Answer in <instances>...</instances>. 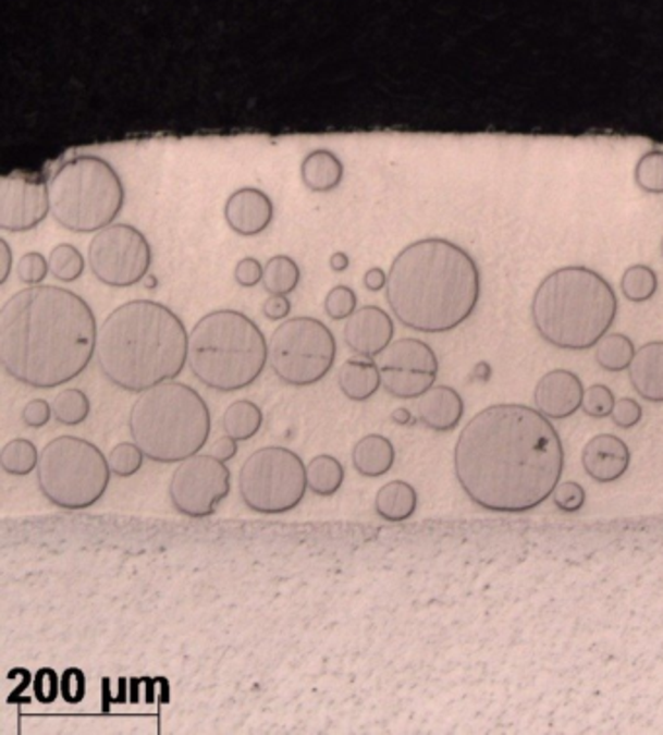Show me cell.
I'll return each instance as SVG.
<instances>
[{
    "label": "cell",
    "mask_w": 663,
    "mask_h": 735,
    "mask_svg": "<svg viewBox=\"0 0 663 735\" xmlns=\"http://www.w3.org/2000/svg\"><path fill=\"white\" fill-rule=\"evenodd\" d=\"M564 445L536 407L499 403L465 425L454 471L467 499L494 514H526L553 497L563 479Z\"/></svg>",
    "instance_id": "obj_1"
},
{
    "label": "cell",
    "mask_w": 663,
    "mask_h": 735,
    "mask_svg": "<svg viewBox=\"0 0 663 735\" xmlns=\"http://www.w3.org/2000/svg\"><path fill=\"white\" fill-rule=\"evenodd\" d=\"M98 329L90 304L76 292L28 286L0 308V364L34 390L61 388L90 366Z\"/></svg>",
    "instance_id": "obj_2"
},
{
    "label": "cell",
    "mask_w": 663,
    "mask_h": 735,
    "mask_svg": "<svg viewBox=\"0 0 663 735\" xmlns=\"http://www.w3.org/2000/svg\"><path fill=\"white\" fill-rule=\"evenodd\" d=\"M385 298L401 326L438 335L471 319L481 299V271L472 255L444 237L405 245L388 272Z\"/></svg>",
    "instance_id": "obj_3"
},
{
    "label": "cell",
    "mask_w": 663,
    "mask_h": 735,
    "mask_svg": "<svg viewBox=\"0 0 663 735\" xmlns=\"http://www.w3.org/2000/svg\"><path fill=\"white\" fill-rule=\"evenodd\" d=\"M189 333L182 318L155 299H131L98 329L96 360L119 390L143 393L183 372Z\"/></svg>",
    "instance_id": "obj_4"
},
{
    "label": "cell",
    "mask_w": 663,
    "mask_h": 735,
    "mask_svg": "<svg viewBox=\"0 0 663 735\" xmlns=\"http://www.w3.org/2000/svg\"><path fill=\"white\" fill-rule=\"evenodd\" d=\"M618 298L607 279L584 265L549 272L531 298L539 336L561 351H590L615 323Z\"/></svg>",
    "instance_id": "obj_5"
},
{
    "label": "cell",
    "mask_w": 663,
    "mask_h": 735,
    "mask_svg": "<svg viewBox=\"0 0 663 735\" xmlns=\"http://www.w3.org/2000/svg\"><path fill=\"white\" fill-rule=\"evenodd\" d=\"M187 364L193 376L209 390H246L269 364V341L246 314L217 309L193 327Z\"/></svg>",
    "instance_id": "obj_6"
},
{
    "label": "cell",
    "mask_w": 663,
    "mask_h": 735,
    "mask_svg": "<svg viewBox=\"0 0 663 735\" xmlns=\"http://www.w3.org/2000/svg\"><path fill=\"white\" fill-rule=\"evenodd\" d=\"M210 428L207 401L175 380L143 391L128 415L133 442L156 463H182L199 454Z\"/></svg>",
    "instance_id": "obj_7"
},
{
    "label": "cell",
    "mask_w": 663,
    "mask_h": 735,
    "mask_svg": "<svg viewBox=\"0 0 663 735\" xmlns=\"http://www.w3.org/2000/svg\"><path fill=\"white\" fill-rule=\"evenodd\" d=\"M49 199L59 226L74 234H96L115 222L127 193L108 160L78 155L64 160L51 175Z\"/></svg>",
    "instance_id": "obj_8"
},
{
    "label": "cell",
    "mask_w": 663,
    "mask_h": 735,
    "mask_svg": "<svg viewBox=\"0 0 663 735\" xmlns=\"http://www.w3.org/2000/svg\"><path fill=\"white\" fill-rule=\"evenodd\" d=\"M36 473L41 494L63 510L94 506L113 475L100 448L78 436H59L46 444Z\"/></svg>",
    "instance_id": "obj_9"
},
{
    "label": "cell",
    "mask_w": 663,
    "mask_h": 735,
    "mask_svg": "<svg viewBox=\"0 0 663 735\" xmlns=\"http://www.w3.org/2000/svg\"><path fill=\"white\" fill-rule=\"evenodd\" d=\"M237 485L244 504L255 514H286L306 497L308 471L296 452L267 445L247 457Z\"/></svg>",
    "instance_id": "obj_10"
},
{
    "label": "cell",
    "mask_w": 663,
    "mask_h": 735,
    "mask_svg": "<svg viewBox=\"0 0 663 735\" xmlns=\"http://www.w3.org/2000/svg\"><path fill=\"white\" fill-rule=\"evenodd\" d=\"M335 358V335L316 318L286 319L269 339V366L286 385L318 383L331 372Z\"/></svg>",
    "instance_id": "obj_11"
},
{
    "label": "cell",
    "mask_w": 663,
    "mask_h": 735,
    "mask_svg": "<svg viewBox=\"0 0 663 735\" xmlns=\"http://www.w3.org/2000/svg\"><path fill=\"white\" fill-rule=\"evenodd\" d=\"M88 265L101 284L128 289L150 271L152 247L138 228L119 222L94 234L88 245Z\"/></svg>",
    "instance_id": "obj_12"
},
{
    "label": "cell",
    "mask_w": 663,
    "mask_h": 735,
    "mask_svg": "<svg viewBox=\"0 0 663 735\" xmlns=\"http://www.w3.org/2000/svg\"><path fill=\"white\" fill-rule=\"evenodd\" d=\"M230 494V469L212 454H197L175 467L170 481L173 509L187 517L214 514Z\"/></svg>",
    "instance_id": "obj_13"
},
{
    "label": "cell",
    "mask_w": 663,
    "mask_h": 735,
    "mask_svg": "<svg viewBox=\"0 0 663 735\" xmlns=\"http://www.w3.org/2000/svg\"><path fill=\"white\" fill-rule=\"evenodd\" d=\"M382 388L397 400H418L437 385L440 363L434 348L413 336L393 341L380 356Z\"/></svg>",
    "instance_id": "obj_14"
},
{
    "label": "cell",
    "mask_w": 663,
    "mask_h": 735,
    "mask_svg": "<svg viewBox=\"0 0 663 735\" xmlns=\"http://www.w3.org/2000/svg\"><path fill=\"white\" fill-rule=\"evenodd\" d=\"M51 212L49 182L44 172H12L0 182V230L29 232Z\"/></svg>",
    "instance_id": "obj_15"
},
{
    "label": "cell",
    "mask_w": 663,
    "mask_h": 735,
    "mask_svg": "<svg viewBox=\"0 0 663 735\" xmlns=\"http://www.w3.org/2000/svg\"><path fill=\"white\" fill-rule=\"evenodd\" d=\"M395 326L388 311L380 306L356 309L343 327L345 345L360 358H378L393 343Z\"/></svg>",
    "instance_id": "obj_16"
},
{
    "label": "cell",
    "mask_w": 663,
    "mask_h": 735,
    "mask_svg": "<svg viewBox=\"0 0 663 735\" xmlns=\"http://www.w3.org/2000/svg\"><path fill=\"white\" fill-rule=\"evenodd\" d=\"M584 393V383L576 373L556 368L537 381L533 401L537 411L547 418L564 420L580 411Z\"/></svg>",
    "instance_id": "obj_17"
},
{
    "label": "cell",
    "mask_w": 663,
    "mask_h": 735,
    "mask_svg": "<svg viewBox=\"0 0 663 735\" xmlns=\"http://www.w3.org/2000/svg\"><path fill=\"white\" fill-rule=\"evenodd\" d=\"M224 218L237 236H259L273 222V200L263 189L240 187L224 203Z\"/></svg>",
    "instance_id": "obj_18"
},
{
    "label": "cell",
    "mask_w": 663,
    "mask_h": 735,
    "mask_svg": "<svg viewBox=\"0 0 663 735\" xmlns=\"http://www.w3.org/2000/svg\"><path fill=\"white\" fill-rule=\"evenodd\" d=\"M630 448L615 434H598L581 450V467L591 481L600 485L617 482L630 467Z\"/></svg>",
    "instance_id": "obj_19"
},
{
    "label": "cell",
    "mask_w": 663,
    "mask_h": 735,
    "mask_svg": "<svg viewBox=\"0 0 663 735\" xmlns=\"http://www.w3.org/2000/svg\"><path fill=\"white\" fill-rule=\"evenodd\" d=\"M415 401L418 420L434 432H452L464 418V397L450 385H434Z\"/></svg>",
    "instance_id": "obj_20"
},
{
    "label": "cell",
    "mask_w": 663,
    "mask_h": 735,
    "mask_svg": "<svg viewBox=\"0 0 663 735\" xmlns=\"http://www.w3.org/2000/svg\"><path fill=\"white\" fill-rule=\"evenodd\" d=\"M628 380L638 397L663 403V341H650L636 351Z\"/></svg>",
    "instance_id": "obj_21"
},
{
    "label": "cell",
    "mask_w": 663,
    "mask_h": 735,
    "mask_svg": "<svg viewBox=\"0 0 663 735\" xmlns=\"http://www.w3.org/2000/svg\"><path fill=\"white\" fill-rule=\"evenodd\" d=\"M336 381L346 400L360 403L372 400L382 388V373L370 358H351L339 368Z\"/></svg>",
    "instance_id": "obj_22"
},
{
    "label": "cell",
    "mask_w": 663,
    "mask_h": 735,
    "mask_svg": "<svg viewBox=\"0 0 663 735\" xmlns=\"http://www.w3.org/2000/svg\"><path fill=\"white\" fill-rule=\"evenodd\" d=\"M302 183L314 193L335 191L345 180V166L328 148L311 150L300 163Z\"/></svg>",
    "instance_id": "obj_23"
},
{
    "label": "cell",
    "mask_w": 663,
    "mask_h": 735,
    "mask_svg": "<svg viewBox=\"0 0 663 735\" xmlns=\"http://www.w3.org/2000/svg\"><path fill=\"white\" fill-rule=\"evenodd\" d=\"M395 463V448L390 438L382 434L364 436L353 450V465L363 477L378 479L391 471Z\"/></svg>",
    "instance_id": "obj_24"
},
{
    "label": "cell",
    "mask_w": 663,
    "mask_h": 735,
    "mask_svg": "<svg viewBox=\"0 0 663 735\" xmlns=\"http://www.w3.org/2000/svg\"><path fill=\"white\" fill-rule=\"evenodd\" d=\"M417 490L407 481L385 482L373 500L376 514L388 522L409 519L417 512Z\"/></svg>",
    "instance_id": "obj_25"
},
{
    "label": "cell",
    "mask_w": 663,
    "mask_h": 735,
    "mask_svg": "<svg viewBox=\"0 0 663 735\" xmlns=\"http://www.w3.org/2000/svg\"><path fill=\"white\" fill-rule=\"evenodd\" d=\"M635 356V343L625 333H607L593 346V358L605 372H625L630 368Z\"/></svg>",
    "instance_id": "obj_26"
},
{
    "label": "cell",
    "mask_w": 663,
    "mask_h": 735,
    "mask_svg": "<svg viewBox=\"0 0 663 735\" xmlns=\"http://www.w3.org/2000/svg\"><path fill=\"white\" fill-rule=\"evenodd\" d=\"M222 427L237 442H247L263 427V411L254 401H236L224 411Z\"/></svg>",
    "instance_id": "obj_27"
},
{
    "label": "cell",
    "mask_w": 663,
    "mask_h": 735,
    "mask_svg": "<svg viewBox=\"0 0 663 735\" xmlns=\"http://www.w3.org/2000/svg\"><path fill=\"white\" fill-rule=\"evenodd\" d=\"M308 489L318 497H333L343 487L345 467L333 455H316L306 465Z\"/></svg>",
    "instance_id": "obj_28"
},
{
    "label": "cell",
    "mask_w": 663,
    "mask_h": 735,
    "mask_svg": "<svg viewBox=\"0 0 663 735\" xmlns=\"http://www.w3.org/2000/svg\"><path fill=\"white\" fill-rule=\"evenodd\" d=\"M302 272L291 255H274L265 264L263 286L269 294L288 296L298 289Z\"/></svg>",
    "instance_id": "obj_29"
},
{
    "label": "cell",
    "mask_w": 663,
    "mask_h": 735,
    "mask_svg": "<svg viewBox=\"0 0 663 735\" xmlns=\"http://www.w3.org/2000/svg\"><path fill=\"white\" fill-rule=\"evenodd\" d=\"M660 289L658 272L648 265H630L621 277V292L633 304H644L654 298Z\"/></svg>",
    "instance_id": "obj_30"
},
{
    "label": "cell",
    "mask_w": 663,
    "mask_h": 735,
    "mask_svg": "<svg viewBox=\"0 0 663 735\" xmlns=\"http://www.w3.org/2000/svg\"><path fill=\"white\" fill-rule=\"evenodd\" d=\"M39 452L36 444L26 438H14L0 452V467L14 477H26L36 471Z\"/></svg>",
    "instance_id": "obj_31"
},
{
    "label": "cell",
    "mask_w": 663,
    "mask_h": 735,
    "mask_svg": "<svg viewBox=\"0 0 663 735\" xmlns=\"http://www.w3.org/2000/svg\"><path fill=\"white\" fill-rule=\"evenodd\" d=\"M53 417L66 427L83 425L90 417V400L83 390L69 388L59 391L53 400Z\"/></svg>",
    "instance_id": "obj_32"
},
{
    "label": "cell",
    "mask_w": 663,
    "mask_h": 735,
    "mask_svg": "<svg viewBox=\"0 0 663 735\" xmlns=\"http://www.w3.org/2000/svg\"><path fill=\"white\" fill-rule=\"evenodd\" d=\"M636 187L648 195H663V150L652 148L638 158L635 166Z\"/></svg>",
    "instance_id": "obj_33"
},
{
    "label": "cell",
    "mask_w": 663,
    "mask_h": 735,
    "mask_svg": "<svg viewBox=\"0 0 663 735\" xmlns=\"http://www.w3.org/2000/svg\"><path fill=\"white\" fill-rule=\"evenodd\" d=\"M84 257L73 244H59L49 254V269L57 281L74 282L83 277Z\"/></svg>",
    "instance_id": "obj_34"
},
{
    "label": "cell",
    "mask_w": 663,
    "mask_h": 735,
    "mask_svg": "<svg viewBox=\"0 0 663 735\" xmlns=\"http://www.w3.org/2000/svg\"><path fill=\"white\" fill-rule=\"evenodd\" d=\"M146 455L135 442H121L108 455L111 473L118 477H133L140 471Z\"/></svg>",
    "instance_id": "obj_35"
},
{
    "label": "cell",
    "mask_w": 663,
    "mask_h": 735,
    "mask_svg": "<svg viewBox=\"0 0 663 735\" xmlns=\"http://www.w3.org/2000/svg\"><path fill=\"white\" fill-rule=\"evenodd\" d=\"M323 308H326V314L333 321H343V319L351 318L356 309H358V296H356V292L351 286L336 284V286H333L328 292L326 302H323Z\"/></svg>",
    "instance_id": "obj_36"
},
{
    "label": "cell",
    "mask_w": 663,
    "mask_h": 735,
    "mask_svg": "<svg viewBox=\"0 0 663 735\" xmlns=\"http://www.w3.org/2000/svg\"><path fill=\"white\" fill-rule=\"evenodd\" d=\"M615 393L609 390L607 385L603 383H596V385H590L586 393H584V403H581V411L584 415L590 418H607L611 417L613 413V407H615Z\"/></svg>",
    "instance_id": "obj_37"
},
{
    "label": "cell",
    "mask_w": 663,
    "mask_h": 735,
    "mask_svg": "<svg viewBox=\"0 0 663 735\" xmlns=\"http://www.w3.org/2000/svg\"><path fill=\"white\" fill-rule=\"evenodd\" d=\"M47 274H51L49 269V257H46L39 252H28V254L20 257L16 264V277L20 282L28 284V286H37L46 281Z\"/></svg>",
    "instance_id": "obj_38"
},
{
    "label": "cell",
    "mask_w": 663,
    "mask_h": 735,
    "mask_svg": "<svg viewBox=\"0 0 663 735\" xmlns=\"http://www.w3.org/2000/svg\"><path fill=\"white\" fill-rule=\"evenodd\" d=\"M553 502L554 506L564 514H576L586 504V490L580 482L561 481L558 487L554 489Z\"/></svg>",
    "instance_id": "obj_39"
},
{
    "label": "cell",
    "mask_w": 663,
    "mask_h": 735,
    "mask_svg": "<svg viewBox=\"0 0 663 735\" xmlns=\"http://www.w3.org/2000/svg\"><path fill=\"white\" fill-rule=\"evenodd\" d=\"M642 415H644V411H642V405L638 401L623 397L615 403L613 413H611V420H613L615 427L628 430V428H635L642 420Z\"/></svg>",
    "instance_id": "obj_40"
},
{
    "label": "cell",
    "mask_w": 663,
    "mask_h": 735,
    "mask_svg": "<svg viewBox=\"0 0 663 735\" xmlns=\"http://www.w3.org/2000/svg\"><path fill=\"white\" fill-rule=\"evenodd\" d=\"M265 265L255 257H244L234 267V281L244 289H254L257 284H263Z\"/></svg>",
    "instance_id": "obj_41"
},
{
    "label": "cell",
    "mask_w": 663,
    "mask_h": 735,
    "mask_svg": "<svg viewBox=\"0 0 663 735\" xmlns=\"http://www.w3.org/2000/svg\"><path fill=\"white\" fill-rule=\"evenodd\" d=\"M53 415V403L46 400H32L22 411V420L29 428L46 427Z\"/></svg>",
    "instance_id": "obj_42"
},
{
    "label": "cell",
    "mask_w": 663,
    "mask_h": 735,
    "mask_svg": "<svg viewBox=\"0 0 663 735\" xmlns=\"http://www.w3.org/2000/svg\"><path fill=\"white\" fill-rule=\"evenodd\" d=\"M291 299H288V296H284V294H271L269 298L265 299V318L271 319V321H282V319L291 316Z\"/></svg>",
    "instance_id": "obj_43"
},
{
    "label": "cell",
    "mask_w": 663,
    "mask_h": 735,
    "mask_svg": "<svg viewBox=\"0 0 663 735\" xmlns=\"http://www.w3.org/2000/svg\"><path fill=\"white\" fill-rule=\"evenodd\" d=\"M237 454V440H234L232 436H222L219 438L214 445H212V455L219 457L220 462H230L234 460Z\"/></svg>",
    "instance_id": "obj_44"
},
{
    "label": "cell",
    "mask_w": 663,
    "mask_h": 735,
    "mask_svg": "<svg viewBox=\"0 0 663 735\" xmlns=\"http://www.w3.org/2000/svg\"><path fill=\"white\" fill-rule=\"evenodd\" d=\"M364 286L370 292H380L388 286V272L382 267H372L364 272Z\"/></svg>",
    "instance_id": "obj_45"
},
{
    "label": "cell",
    "mask_w": 663,
    "mask_h": 735,
    "mask_svg": "<svg viewBox=\"0 0 663 735\" xmlns=\"http://www.w3.org/2000/svg\"><path fill=\"white\" fill-rule=\"evenodd\" d=\"M0 259H2V271H0V284L9 281L10 272H12V249H10L9 242L2 237L0 240Z\"/></svg>",
    "instance_id": "obj_46"
},
{
    "label": "cell",
    "mask_w": 663,
    "mask_h": 735,
    "mask_svg": "<svg viewBox=\"0 0 663 735\" xmlns=\"http://www.w3.org/2000/svg\"><path fill=\"white\" fill-rule=\"evenodd\" d=\"M348 264H351V261H348V255L343 254V252H335V254L329 257V267H331V271H346Z\"/></svg>",
    "instance_id": "obj_47"
},
{
    "label": "cell",
    "mask_w": 663,
    "mask_h": 735,
    "mask_svg": "<svg viewBox=\"0 0 663 735\" xmlns=\"http://www.w3.org/2000/svg\"><path fill=\"white\" fill-rule=\"evenodd\" d=\"M391 418H393L397 425H409L410 420H413L407 408H397V411H393V413H391Z\"/></svg>",
    "instance_id": "obj_48"
},
{
    "label": "cell",
    "mask_w": 663,
    "mask_h": 735,
    "mask_svg": "<svg viewBox=\"0 0 663 735\" xmlns=\"http://www.w3.org/2000/svg\"><path fill=\"white\" fill-rule=\"evenodd\" d=\"M660 254H662V259H663V236H662V242H660Z\"/></svg>",
    "instance_id": "obj_49"
}]
</instances>
